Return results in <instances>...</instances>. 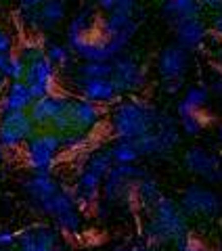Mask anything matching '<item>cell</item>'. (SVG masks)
I'll use <instances>...</instances> for the list:
<instances>
[{"label": "cell", "instance_id": "20", "mask_svg": "<svg viewBox=\"0 0 222 251\" xmlns=\"http://www.w3.org/2000/svg\"><path fill=\"white\" fill-rule=\"evenodd\" d=\"M201 11L203 9L197 0H166L164 2V13L172 25H178V23H185L191 19H199Z\"/></svg>", "mask_w": 222, "mask_h": 251}, {"label": "cell", "instance_id": "24", "mask_svg": "<svg viewBox=\"0 0 222 251\" xmlns=\"http://www.w3.org/2000/svg\"><path fill=\"white\" fill-rule=\"evenodd\" d=\"M44 54H46V59L57 67V72H65V69L71 67V63H74V52L69 50L67 44H61V42L44 44Z\"/></svg>", "mask_w": 222, "mask_h": 251}, {"label": "cell", "instance_id": "3", "mask_svg": "<svg viewBox=\"0 0 222 251\" xmlns=\"http://www.w3.org/2000/svg\"><path fill=\"white\" fill-rule=\"evenodd\" d=\"M21 151L23 161L31 172H49V174H53L63 153L61 134L53 130H36V134L23 145Z\"/></svg>", "mask_w": 222, "mask_h": 251}, {"label": "cell", "instance_id": "42", "mask_svg": "<svg viewBox=\"0 0 222 251\" xmlns=\"http://www.w3.org/2000/svg\"><path fill=\"white\" fill-rule=\"evenodd\" d=\"M218 251H222V241H220V245H218Z\"/></svg>", "mask_w": 222, "mask_h": 251}, {"label": "cell", "instance_id": "37", "mask_svg": "<svg viewBox=\"0 0 222 251\" xmlns=\"http://www.w3.org/2000/svg\"><path fill=\"white\" fill-rule=\"evenodd\" d=\"M6 84H9V82H6V80H4V75H2V74H0V94H2V92H4V88H6Z\"/></svg>", "mask_w": 222, "mask_h": 251}, {"label": "cell", "instance_id": "17", "mask_svg": "<svg viewBox=\"0 0 222 251\" xmlns=\"http://www.w3.org/2000/svg\"><path fill=\"white\" fill-rule=\"evenodd\" d=\"M174 34H176V44H180L182 49H187L189 52L201 49L210 36V27L205 25V21L199 19H191L185 23L174 25Z\"/></svg>", "mask_w": 222, "mask_h": 251}, {"label": "cell", "instance_id": "23", "mask_svg": "<svg viewBox=\"0 0 222 251\" xmlns=\"http://www.w3.org/2000/svg\"><path fill=\"white\" fill-rule=\"evenodd\" d=\"M109 155L117 166H130V163H137L140 159L134 140H115V143L109 147Z\"/></svg>", "mask_w": 222, "mask_h": 251}, {"label": "cell", "instance_id": "4", "mask_svg": "<svg viewBox=\"0 0 222 251\" xmlns=\"http://www.w3.org/2000/svg\"><path fill=\"white\" fill-rule=\"evenodd\" d=\"M134 145L139 149L140 157H168L172 151L180 145V128L176 117H172L168 111L160 113L155 128L147 132L145 136L134 140Z\"/></svg>", "mask_w": 222, "mask_h": 251}, {"label": "cell", "instance_id": "43", "mask_svg": "<svg viewBox=\"0 0 222 251\" xmlns=\"http://www.w3.org/2000/svg\"><path fill=\"white\" fill-rule=\"evenodd\" d=\"M0 251H11V249H0Z\"/></svg>", "mask_w": 222, "mask_h": 251}, {"label": "cell", "instance_id": "18", "mask_svg": "<svg viewBox=\"0 0 222 251\" xmlns=\"http://www.w3.org/2000/svg\"><path fill=\"white\" fill-rule=\"evenodd\" d=\"M34 103L26 82H9L0 94V111H28Z\"/></svg>", "mask_w": 222, "mask_h": 251}, {"label": "cell", "instance_id": "12", "mask_svg": "<svg viewBox=\"0 0 222 251\" xmlns=\"http://www.w3.org/2000/svg\"><path fill=\"white\" fill-rule=\"evenodd\" d=\"M157 74L162 84H185V77L191 67V52L180 44H168L157 54Z\"/></svg>", "mask_w": 222, "mask_h": 251}, {"label": "cell", "instance_id": "2", "mask_svg": "<svg viewBox=\"0 0 222 251\" xmlns=\"http://www.w3.org/2000/svg\"><path fill=\"white\" fill-rule=\"evenodd\" d=\"M160 113V109L145 99H120L109 113V130L115 140H137L155 128Z\"/></svg>", "mask_w": 222, "mask_h": 251}, {"label": "cell", "instance_id": "30", "mask_svg": "<svg viewBox=\"0 0 222 251\" xmlns=\"http://www.w3.org/2000/svg\"><path fill=\"white\" fill-rule=\"evenodd\" d=\"M0 52H2V54L15 52V40H13V36L4 27H0Z\"/></svg>", "mask_w": 222, "mask_h": 251}, {"label": "cell", "instance_id": "6", "mask_svg": "<svg viewBox=\"0 0 222 251\" xmlns=\"http://www.w3.org/2000/svg\"><path fill=\"white\" fill-rule=\"evenodd\" d=\"M145 174V170H140L139 166H117L113 163V168L107 172L105 180H103V186H101V195L107 205H115V203H122V201H130L132 199V186L134 182Z\"/></svg>", "mask_w": 222, "mask_h": 251}, {"label": "cell", "instance_id": "40", "mask_svg": "<svg viewBox=\"0 0 222 251\" xmlns=\"http://www.w3.org/2000/svg\"><path fill=\"white\" fill-rule=\"evenodd\" d=\"M137 251H157V249H153V247H142V249H137Z\"/></svg>", "mask_w": 222, "mask_h": 251}, {"label": "cell", "instance_id": "1", "mask_svg": "<svg viewBox=\"0 0 222 251\" xmlns=\"http://www.w3.org/2000/svg\"><path fill=\"white\" fill-rule=\"evenodd\" d=\"M191 232V222L180 209L178 201L162 195L153 203L151 209H147V222L142 228V237L147 241V247L160 249L174 245L176 241Z\"/></svg>", "mask_w": 222, "mask_h": 251}, {"label": "cell", "instance_id": "34", "mask_svg": "<svg viewBox=\"0 0 222 251\" xmlns=\"http://www.w3.org/2000/svg\"><path fill=\"white\" fill-rule=\"evenodd\" d=\"M115 4H117V0H97V6L101 11H105V13H111L115 9Z\"/></svg>", "mask_w": 222, "mask_h": 251}, {"label": "cell", "instance_id": "28", "mask_svg": "<svg viewBox=\"0 0 222 251\" xmlns=\"http://www.w3.org/2000/svg\"><path fill=\"white\" fill-rule=\"evenodd\" d=\"M172 247H174V251H208V245H205L199 237H195L193 232H189L187 237L176 241Z\"/></svg>", "mask_w": 222, "mask_h": 251}, {"label": "cell", "instance_id": "10", "mask_svg": "<svg viewBox=\"0 0 222 251\" xmlns=\"http://www.w3.org/2000/svg\"><path fill=\"white\" fill-rule=\"evenodd\" d=\"M105 120V107L82 97H69L67 103V134H92Z\"/></svg>", "mask_w": 222, "mask_h": 251}, {"label": "cell", "instance_id": "41", "mask_svg": "<svg viewBox=\"0 0 222 251\" xmlns=\"http://www.w3.org/2000/svg\"><path fill=\"white\" fill-rule=\"evenodd\" d=\"M4 161V151H2V147H0V163Z\"/></svg>", "mask_w": 222, "mask_h": 251}, {"label": "cell", "instance_id": "16", "mask_svg": "<svg viewBox=\"0 0 222 251\" xmlns=\"http://www.w3.org/2000/svg\"><path fill=\"white\" fill-rule=\"evenodd\" d=\"M23 188H26L31 205H38V203L53 197V195L61 188V184L53 174H49V172H31V174L23 180Z\"/></svg>", "mask_w": 222, "mask_h": 251}, {"label": "cell", "instance_id": "19", "mask_svg": "<svg viewBox=\"0 0 222 251\" xmlns=\"http://www.w3.org/2000/svg\"><path fill=\"white\" fill-rule=\"evenodd\" d=\"M176 117H178V128L185 136L189 138H195L199 136L201 132L205 130V126H208V117L210 113H205L203 109H187L182 107L180 103L176 105Z\"/></svg>", "mask_w": 222, "mask_h": 251}, {"label": "cell", "instance_id": "14", "mask_svg": "<svg viewBox=\"0 0 222 251\" xmlns=\"http://www.w3.org/2000/svg\"><path fill=\"white\" fill-rule=\"evenodd\" d=\"M74 88L78 92V97H82L90 103H97L101 107L105 105H115L120 100V92H117L115 84L111 82V77H82L76 75L74 80Z\"/></svg>", "mask_w": 222, "mask_h": 251}, {"label": "cell", "instance_id": "5", "mask_svg": "<svg viewBox=\"0 0 222 251\" xmlns=\"http://www.w3.org/2000/svg\"><path fill=\"white\" fill-rule=\"evenodd\" d=\"M178 205L189 220H216L222 214V197L203 184H189L180 195Z\"/></svg>", "mask_w": 222, "mask_h": 251}, {"label": "cell", "instance_id": "15", "mask_svg": "<svg viewBox=\"0 0 222 251\" xmlns=\"http://www.w3.org/2000/svg\"><path fill=\"white\" fill-rule=\"evenodd\" d=\"M67 100H69V94H63L59 90L53 94H46L42 99H36L28 109V115L31 124L36 126V130H51L55 120L65 111Z\"/></svg>", "mask_w": 222, "mask_h": 251}, {"label": "cell", "instance_id": "27", "mask_svg": "<svg viewBox=\"0 0 222 251\" xmlns=\"http://www.w3.org/2000/svg\"><path fill=\"white\" fill-rule=\"evenodd\" d=\"M2 75H4L6 82H23V75H26V61H23L17 52H11L9 63H6Z\"/></svg>", "mask_w": 222, "mask_h": 251}, {"label": "cell", "instance_id": "7", "mask_svg": "<svg viewBox=\"0 0 222 251\" xmlns=\"http://www.w3.org/2000/svg\"><path fill=\"white\" fill-rule=\"evenodd\" d=\"M36 134L28 111H0V147L2 151H21L23 145Z\"/></svg>", "mask_w": 222, "mask_h": 251}, {"label": "cell", "instance_id": "33", "mask_svg": "<svg viewBox=\"0 0 222 251\" xmlns=\"http://www.w3.org/2000/svg\"><path fill=\"white\" fill-rule=\"evenodd\" d=\"M201 4V9H210V11H220L222 9V0H197Z\"/></svg>", "mask_w": 222, "mask_h": 251}, {"label": "cell", "instance_id": "21", "mask_svg": "<svg viewBox=\"0 0 222 251\" xmlns=\"http://www.w3.org/2000/svg\"><path fill=\"white\" fill-rule=\"evenodd\" d=\"M38 31H51L67 17V0H46L38 9Z\"/></svg>", "mask_w": 222, "mask_h": 251}, {"label": "cell", "instance_id": "29", "mask_svg": "<svg viewBox=\"0 0 222 251\" xmlns=\"http://www.w3.org/2000/svg\"><path fill=\"white\" fill-rule=\"evenodd\" d=\"M17 245V230L2 228L0 230V249H13Z\"/></svg>", "mask_w": 222, "mask_h": 251}, {"label": "cell", "instance_id": "39", "mask_svg": "<svg viewBox=\"0 0 222 251\" xmlns=\"http://www.w3.org/2000/svg\"><path fill=\"white\" fill-rule=\"evenodd\" d=\"M115 251H137V249H130V247H117Z\"/></svg>", "mask_w": 222, "mask_h": 251}, {"label": "cell", "instance_id": "31", "mask_svg": "<svg viewBox=\"0 0 222 251\" xmlns=\"http://www.w3.org/2000/svg\"><path fill=\"white\" fill-rule=\"evenodd\" d=\"M46 0H19V11H38Z\"/></svg>", "mask_w": 222, "mask_h": 251}, {"label": "cell", "instance_id": "36", "mask_svg": "<svg viewBox=\"0 0 222 251\" xmlns=\"http://www.w3.org/2000/svg\"><path fill=\"white\" fill-rule=\"evenodd\" d=\"M9 57H11V54H2V52H0V74L4 72L6 63H9Z\"/></svg>", "mask_w": 222, "mask_h": 251}, {"label": "cell", "instance_id": "44", "mask_svg": "<svg viewBox=\"0 0 222 251\" xmlns=\"http://www.w3.org/2000/svg\"><path fill=\"white\" fill-rule=\"evenodd\" d=\"M220 44H222V36H220Z\"/></svg>", "mask_w": 222, "mask_h": 251}, {"label": "cell", "instance_id": "32", "mask_svg": "<svg viewBox=\"0 0 222 251\" xmlns=\"http://www.w3.org/2000/svg\"><path fill=\"white\" fill-rule=\"evenodd\" d=\"M212 31L214 34L222 36V9L214 13V19H212Z\"/></svg>", "mask_w": 222, "mask_h": 251}, {"label": "cell", "instance_id": "13", "mask_svg": "<svg viewBox=\"0 0 222 251\" xmlns=\"http://www.w3.org/2000/svg\"><path fill=\"white\" fill-rule=\"evenodd\" d=\"M19 251H61V232L49 224H29L17 232Z\"/></svg>", "mask_w": 222, "mask_h": 251}, {"label": "cell", "instance_id": "38", "mask_svg": "<svg viewBox=\"0 0 222 251\" xmlns=\"http://www.w3.org/2000/svg\"><path fill=\"white\" fill-rule=\"evenodd\" d=\"M218 143H220V147H222V124L218 126Z\"/></svg>", "mask_w": 222, "mask_h": 251}, {"label": "cell", "instance_id": "22", "mask_svg": "<svg viewBox=\"0 0 222 251\" xmlns=\"http://www.w3.org/2000/svg\"><path fill=\"white\" fill-rule=\"evenodd\" d=\"M162 188H160V182L149 174V172H145L137 182H134V186H132V199L139 203V205L142 207V209H151L153 207V203L162 197Z\"/></svg>", "mask_w": 222, "mask_h": 251}, {"label": "cell", "instance_id": "9", "mask_svg": "<svg viewBox=\"0 0 222 251\" xmlns=\"http://www.w3.org/2000/svg\"><path fill=\"white\" fill-rule=\"evenodd\" d=\"M23 82L29 88L31 97L42 99L46 94L57 92L59 88V72L53 63L46 59V54L40 52L36 54L34 59H29L26 63V75H23Z\"/></svg>", "mask_w": 222, "mask_h": 251}, {"label": "cell", "instance_id": "25", "mask_svg": "<svg viewBox=\"0 0 222 251\" xmlns=\"http://www.w3.org/2000/svg\"><path fill=\"white\" fill-rule=\"evenodd\" d=\"M208 100H210V90L205 86H191V88L185 90L178 103L187 109H205Z\"/></svg>", "mask_w": 222, "mask_h": 251}, {"label": "cell", "instance_id": "35", "mask_svg": "<svg viewBox=\"0 0 222 251\" xmlns=\"http://www.w3.org/2000/svg\"><path fill=\"white\" fill-rule=\"evenodd\" d=\"M212 92L218 94V97H222V72L212 80Z\"/></svg>", "mask_w": 222, "mask_h": 251}, {"label": "cell", "instance_id": "26", "mask_svg": "<svg viewBox=\"0 0 222 251\" xmlns=\"http://www.w3.org/2000/svg\"><path fill=\"white\" fill-rule=\"evenodd\" d=\"M111 61H82L76 67V75L82 77H111Z\"/></svg>", "mask_w": 222, "mask_h": 251}, {"label": "cell", "instance_id": "11", "mask_svg": "<svg viewBox=\"0 0 222 251\" xmlns=\"http://www.w3.org/2000/svg\"><path fill=\"white\" fill-rule=\"evenodd\" d=\"M182 166L189 174L205 180L210 184L222 182V155L210 151L205 147L193 145L182 153Z\"/></svg>", "mask_w": 222, "mask_h": 251}, {"label": "cell", "instance_id": "8", "mask_svg": "<svg viewBox=\"0 0 222 251\" xmlns=\"http://www.w3.org/2000/svg\"><path fill=\"white\" fill-rule=\"evenodd\" d=\"M111 82L115 84L120 97H134L137 92H140L147 86V72L140 63L132 57V54H117V57L111 61Z\"/></svg>", "mask_w": 222, "mask_h": 251}]
</instances>
